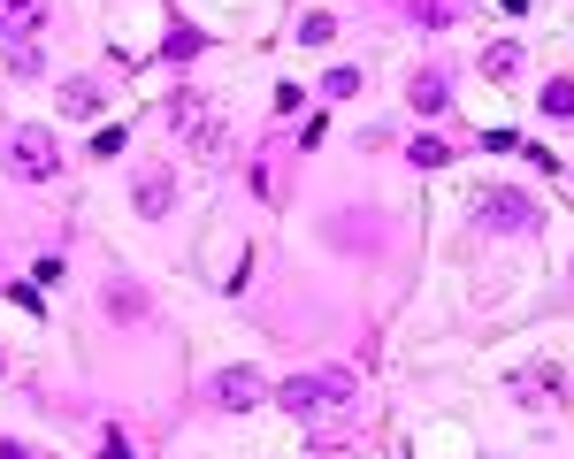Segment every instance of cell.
I'll list each match as a JSON object with an SVG mask.
<instances>
[{
	"label": "cell",
	"instance_id": "1",
	"mask_svg": "<svg viewBox=\"0 0 574 459\" xmlns=\"http://www.w3.org/2000/svg\"><path fill=\"white\" fill-rule=\"evenodd\" d=\"M284 413H337V406H353V368H315V376H291L284 391H276Z\"/></svg>",
	"mask_w": 574,
	"mask_h": 459
},
{
	"label": "cell",
	"instance_id": "2",
	"mask_svg": "<svg viewBox=\"0 0 574 459\" xmlns=\"http://www.w3.org/2000/svg\"><path fill=\"white\" fill-rule=\"evenodd\" d=\"M8 169H16L23 184H47V177L62 169V153H55V138L31 123V131H16V138H8Z\"/></svg>",
	"mask_w": 574,
	"mask_h": 459
},
{
	"label": "cell",
	"instance_id": "3",
	"mask_svg": "<svg viewBox=\"0 0 574 459\" xmlns=\"http://www.w3.org/2000/svg\"><path fill=\"white\" fill-rule=\"evenodd\" d=\"M260 398H268V376H260V368H222V376H207V406H215V413H246Z\"/></svg>",
	"mask_w": 574,
	"mask_h": 459
},
{
	"label": "cell",
	"instance_id": "4",
	"mask_svg": "<svg viewBox=\"0 0 574 459\" xmlns=\"http://www.w3.org/2000/svg\"><path fill=\"white\" fill-rule=\"evenodd\" d=\"M177 131H185L199 153H222V146H230V123H222L199 92H185V100H177Z\"/></svg>",
	"mask_w": 574,
	"mask_h": 459
},
{
	"label": "cell",
	"instance_id": "5",
	"mask_svg": "<svg viewBox=\"0 0 574 459\" xmlns=\"http://www.w3.org/2000/svg\"><path fill=\"white\" fill-rule=\"evenodd\" d=\"M406 100H414V116H445L452 108V77L445 69H422V77L406 84Z\"/></svg>",
	"mask_w": 574,
	"mask_h": 459
},
{
	"label": "cell",
	"instance_id": "6",
	"mask_svg": "<svg viewBox=\"0 0 574 459\" xmlns=\"http://www.w3.org/2000/svg\"><path fill=\"white\" fill-rule=\"evenodd\" d=\"M483 222H491V230H536V207L513 199V192H491L483 199Z\"/></svg>",
	"mask_w": 574,
	"mask_h": 459
},
{
	"label": "cell",
	"instance_id": "7",
	"mask_svg": "<svg viewBox=\"0 0 574 459\" xmlns=\"http://www.w3.org/2000/svg\"><path fill=\"white\" fill-rule=\"evenodd\" d=\"M31 23H47V0H0V31L8 39H23Z\"/></svg>",
	"mask_w": 574,
	"mask_h": 459
},
{
	"label": "cell",
	"instance_id": "8",
	"mask_svg": "<svg viewBox=\"0 0 574 459\" xmlns=\"http://www.w3.org/2000/svg\"><path fill=\"white\" fill-rule=\"evenodd\" d=\"M62 108L77 116V123H85V116H100V84H85V77H77V84H62Z\"/></svg>",
	"mask_w": 574,
	"mask_h": 459
},
{
	"label": "cell",
	"instance_id": "9",
	"mask_svg": "<svg viewBox=\"0 0 574 459\" xmlns=\"http://www.w3.org/2000/svg\"><path fill=\"white\" fill-rule=\"evenodd\" d=\"M169 199H177L169 177H146V184H138V214H169Z\"/></svg>",
	"mask_w": 574,
	"mask_h": 459
},
{
	"label": "cell",
	"instance_id": "10",
	"mask_svg": "<svg viewBox=\"0 0 574 459\" xmlns=\"http://www.w3.org/2000/svg\"><path fill=\"white\" fill-rule=\"evenodd\" d=\"M513 391H521V398H536V406H552V398H560V376H552V368H528V376H521Z\"/></svg>",
	"mask_w": 574,
	"mask_h": 459
},
{
	"label": "cell",
	"instance_id": "11",
	"mask_svg": "<svg viewBox=\"0 0 574 459\" xmlns=\"http://www.w3.org/2000/svg\"><path fill=\"white\" fill-rule=\"evenodd\" d=\"M544 116H552V123H574V77L544 84Z\"/></svg>",
	"mask_w": 574,
	"mask_h": 459
},
{
	"label": "cell",
	"instance_id": "12",
	"mask_svg": "<svg viewBox=\"0 0 574 459\" xmlns=\"http://www.w3.org/2000/svg\"><path fill=\"white\" fill-rule=\"evenodd\" d=\"M8 69H16V77H39V69H47V54H39V47H23V39H16V47H8Z\"/></svg>",
	"mask_w": 574,
	"mask_h": 459
},
{
	"label": "cell",
	"instance_id": "13",
	"mask_svg": "<svg viewBox=\"0 0 574 459\" xmlns=\"http://www.w3.org/2000/svg\"><path fill=\"white\" fill-rule=\"evenodd\" d=\"M321 92H329V100H353V92H360V69H329Z\"/></svg>",
	"mask_w": 574,
	"mask_h": 459
},
{
	"label": "cell",
	"instance_id": "14",
	"mask_svg": "<svg viewBox=\"0 0 574 459\" xmlns=\"http://www.w3.org/2000/svg\"><path fill=\"white\" fill-rule=\"evenodd\" d=\"M414 16H422V23H452V16H459V0H414Z\"/></svg>",
	"mask_w": 574,
	"mask_h": 459
},
{
	"label": "cell",
	"instance_id": "15",
	"mask_svg": "<svg viewBox=\"0 0 574 459\" xmlns=\"http://www.w3.org/2000/svg\"><path fill=\"white\" fill-rule=\"evenodd\" d=\"M483 69H491V77H498V84H506L513 69H521V47H498V54H491V62H483Z\"/></svg>",
	"mask_w": 574,
	"mask_h": 459
},
{
	"label": "cell",
	"instance_id": "16",
	"mask_svg": "<svg viewBox=\"0 0 574 459\" xmlns=\"http://www.w3.org/2000/svg\"><path fill=\"white\" fill-rule=\"evenodd\" d=\"M0 459H31V452H23V445H0Z\"/></svg>",
	"mask_w": 574,
	"mask_h": 459
}]
</instances>
